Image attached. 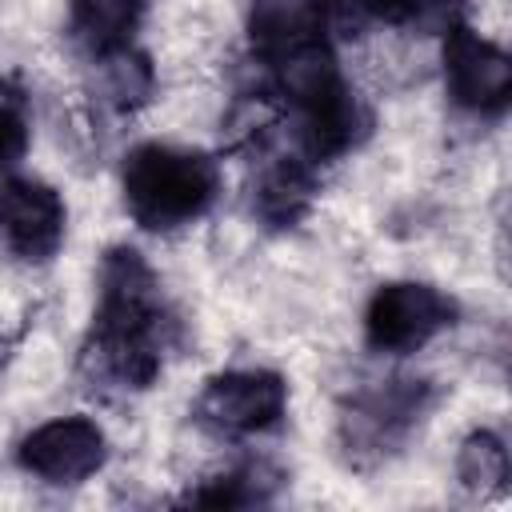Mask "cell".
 Returning <instances> with one entry per match:
<instances>
[{
  "label": "cell",
  "instance_id": "11",
  "mask_svg": "<svg viewBox=\"0 0 512 512\" xmlns=\"http://www.w3.org/2000/svg\"><path fill=\"white\" fill-rule=\"evenodd\" d=\"M252 48L260 52V60H272L304 40H320L328 36L320 0H256L252 4Z\"/></svg>",
  "mask_w": 512,
  "mask_h": 512
},
{
  "label": "cell",
  "instance_id": "14",
  "mask_svg": "<svg viewBox=\"0 0 512 512\" xmlns=\"http://www.w3.org/2000/svg\"><path fill=\"white\" fill-rule=\"evenodd\" d=\"M456 476L476 496L504 492V484H508V448H504V440L488 428L468 432V440L460 444V456H456Z\"/></svg>",
  "mask_w": 512,
  "mask_h": 512
},
{
  "label": "cell",
  "instance_id": "8",
  "mask_svg": "<svg viewBox=\"0 0 512 512\" xmlns=\"http://www.w3.org/2000/svg\"><path fill=\"white\" fill-rule=\"evenodd\" d=\"M68 208L60 192L32 176H12L0 184V240L12 256L44 264L64 244Z\"/></svg>",
  "mask_w": 512,
  "mask_h": 512
},
{
  "label": "cell",
  "instance_id": "7",
  "mask_svg": "<svg viewBox=\"0 0 512 512\" xmlns=\"http://www.w3.org/2000/svg\"><path fill=\"white\" fill-rule=\"evenodd\" d=\"M16 460L24 472L48 480V484H80L92 472L104 468L108 460V440L104 428L88 416H60L48 420L40 428H32L20 448Z\"/></svg>",
  "mask_w": 512,
  "mask_h": 512
},
{
  "label": "cell",
  "instance_id": "15",
  "mask_svg": "<svg viewBox=\"0 0 512 512\" xmlns=\"http://www.w3.org/2000/svg\"><path fill=\"white\" fill-rule=\"evenodd\" d=\"M100 68H104V96H108L120 112L140 108V104L152 96V88H156V76H152L148 56L136 52L132 44L120 48V52H112V56H104Z\"/></svg>",
  "mask_w": 512,
  "mask_h": 512
},
{
  "label": "cell",
  "instance_id": "4",
  "mask_svg": "<svg viewBox=\"0 0 512 512\" xmlns=\"http://www.w3.org/2000/svg\"><path fill=\"white\" fill-rule=\"evenodd\" d=\"M456 324V300L424 280H388L364 308V340L372 352H416Z\"/></svg>",
  "mask_w": 512,
  "mask_h": 512
},
{
  "label": "cell",
  "instance_id": "2",
  "mask_svg": "<svg viewBox=\"0 0 512 512\" xmlns=\"http://www.w3.org/2000/svg\"><path fill=\"white\" fill-rule=\"evenodd\" d=\"M124 204L148 232H172L200 220L220 196V168L212 156L172 144H140L124 156Z\"/></svg>",
  "mask_w": 512,
  "mask_h": 512
},
{
  "label": "cell",
  "instance_id": "12",
  "mask_svg": "<svg viewBox=\"0 0 512 512\" xmlns=\"http://www.w3.org/2000/svg\"><path fill=\"white\" fill-rule=\"evenodd\" d=\"M144 4L148 0H68V28L88 56L104 60L132 44Z\"/></svg>",
  "mask_w": 512,
  "mask_h": 512
},
{
  "label": "cell",
  "instance_id": "17",
  "mask_svg": "<svg viewBox=\"0 0 512 512\" xmlns=\"http://www.w3.org/2000/svg\"><path fill=\"white\" fill-rule=\"evenodd\" d=\"M28 96L16 80H0V168L16 164L28 152Z\"/></svg>",
  "mask_w": 512,
  "mask_h": 512
},
{
  "label": "cell",
  "instance_id": "18",
  "mask_svg": "<svg viewBox=\"0 0 512 512\" xmlns=\"http://www.w3.org/2000/svg\"><path fill=\"white\" fill-rule=\"evenodd\" d=\"M8 348H12V340H8V336H0V368H4V360H8V356H12V352H8Z\"/></svg>",
  "mask_w": 512,
  "mask_h": 512
},
{
  "label": "cell",
  "instance_id": "13",
  "mask_svg": "<svg viewBox=\"0 0 512 512\" xmlns=\"http://www.w3.org/2000/svg\"><path fill=\"white\" fill-rule=\"evenodd\" d=\"M280 484V472L264 460H244L240 468H228L212 480H204L196 492L184 496V504H200V508H252L272 500Z\"/></svg>",
  "mask_w": 512,
  "mask_h": 512
},
{
  "label": "cell",
  "instance_id": "6",
  "mask_svg": "<svg viewBox=\"0 0 512 512\" xmlns=\"http://www.w3.org/2000/svg\"><path fill=\"white\" fill-rule=\"evenodd\" d=\"M444 84L456 108L500 116L512 100V56L464 20H452L444 28Z\"/></svg>",
  "mask_w": 512,
  "mask_h": 512
},
{
  "label": "cell",
  "instance_id": "1",
  "mask_svg": "<svg viewBox=\"0 0 512 512\" xmlns=\"http://www.w3.org/2000/svg\"><path fill=\"white\" fill-rule=\"evenodd\" d=\"M172 328L176 316L168 312L152 264L128 244L108 248V256L100 260L92 332L80 352L84 380L92 388L144 392L164 368Z\"/></svg>",
  "mask_w": 512,
  "mask_h": 512
},
{
  "label": "cell",
  "instance_id": "16",
  "mask_svg": "<svg viewBox=\"0 0 512 512\" xmlns=\"http://www.w3.org/2000/svg\"><path fill=\"white\" fill-rule=\"evenodd\" d=\"M460 0H364L368 20H384L396 28H448L456 20Z\"/></svg>",
  "mask_w": 512,
  "mask_h": 512
},
{
  "label": "cell",
  "instance_id": "3",
  "mask_svg": "<svg viewBox=\"0 0 512 512\" xmlns=\"http://www.w3.org/2000/svg\"><path fill=\"white\" fill-rule=\"evenodd\" d=\"M432 404V384L416 376H392L372 388H360L340 408V448L348 464L372 468L388 460L404 436L420 424V416Z\"/></svg>",
  "mask_w": 512,
  "mask_h": 512
},
{
  "label": "cell",
  "instance_id": "9",
  "mask_svg": "<svg viewBox=\"0 0 512 512\" xmlns=\"http://www.w3.org/2000/svg\"><path fill=\"white\" fill-rule=\"evenodd\" d=\"M296 112H300V144H304L308 160L344 156L348 148H356L368 136V124H372L368 108L360 104V96L352 92V84L344 76L328 80L320 92L300 100Z\"/></svg>",
  "mask_w": 512,
  "mask_h": 512
},
{
  "label": "cell",
  "instance_id": "5",
  "mask_svg": "<svg viewBox=\"0 0 512 512\" xmlns=\"http://www.w3.org/2000/svg\"><path fill=\"white\" fill-rule=\"evenodd\" d=\"M288 384L268 368H236L212 376L196 396V420L220 436L268 432L284 420Z\"/></svg>",
  "mask_w": 512,
  "mask_h": 512
},
{
  "label": "cell",
  "instance_id": "10",
  "mask_svg": "<svg viewBox=\"0 0 512 512\" xmlns=\"http://www.w3.org/2000/svg\"><path fill=\"white\" fill-rule=\"evenodd\" d=\"M316 200V172L312 160L280 156L272 160L252 192V208L268 228H296Z\"/></svg>",
  "mask_w": 512,
  "mask_h": 512
}]
</instances>
